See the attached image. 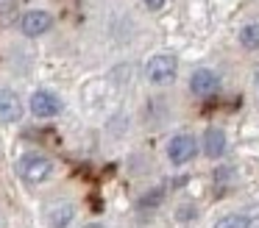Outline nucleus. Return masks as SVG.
<instances>
[{"label":"nucleus","instance_id":"nucleus-1","mask_svg":"<svg viewBox=\"0 0 259 228\" xmlns=\"http://www.w3.org/2000/svg\"><path fill=\"white\" fill-rule=\"evenodd\" d=\"M17 175L23 178L25 184H45L48 178L53 175V161L48 159L39 150H31V153H23L17 161Z\"/></svg>","mask_w":259,"mask_h":228},{"label":"nucleus","instance_id":"nucleus-11","mask_svg":"<svg viewBox=\"0 0 259 228\" xmlns=\"http://www.w3.org/2000/svg\"><path fill=\"white\" fill-rule=\"evenodd\" d=\"M214 228H251V222L245 214H226L214 222Z\"/></svg>","mask_w":259,"mask_h":228},{"label":"nucleus","instance_id":"nucleus-12","mask_svg":"<svg viewBox=\"0 0 259 228\" xmlns=\"http://www.w3.org/2000/svg\"><path fill=\"white\" fill-rule=\"evenodd\" d=\"M159 198H162V189H153V195H145L140 200V206H153V203H159Z\"/></svg>","mask_w":259,"mask_h":228},{"label":"nucleus","instance_id":"nucleus-10","mask_svg":"<svg viewBox=\"0 0 259 228\" xmlns=\"http://www.w3.org/2000/svg\"><path fill=\"white\" fill-rule=\"evenodd\" d=\"M240 44L245 50H259V22H248L240 31Z\"/></svg>","mask_w":259,"mask_h":228},{"label":"nucleus","instance_id":"nucleus-9","mask_svg":"<svg viewBox=\"0 0 259 228\" xmlns=\"http://www.w3.org/2000/svg\"><path fill=\"white\" fill-rule=\"evenodd\" d=\"M73 217H75V206L73 203H59V206H53V209L48 211V220H51L53 228H67L70 222H73Z\"/></svg>","mask_w":259,"mask_h":228},{"label":"nucleus","instance_id":"nucleus-3","mask_svg":"<svg viewBox=\"0 0 259 228\" xmlns=\"http://www.w3.org/2000/svg\"><path fill=\"white\" fill-rule=\"evenodd\" d=\"M195 153H198V139L192 133H179L167 145V159L173 164H187V161L195 159Z\"/></svg>","mask_w":259,"mask_h":228},{"label":"nucleus","instance_id":"nucleus-8","mask_svg":"<svg viewBox=\"0 0 259 228\" xmlns=\"http://www.w3.org/2000/svg\"><path fill=\"white\" fill-rule=\"evenodd\" d=\"M203 153L209 156V159H220V156L226 153V133L223 128H206V133H203Z\"/></svg>","mask_w":259,"mask_h":228},{"label":"nucleus","instance_id":"nucleus-13","mask_svg":"<svg viewBox=\"0 0 259 228\" xmlns=\"http://www.w3.org/2000/svg\"><path fill=\"white\" fill-rule=\"evenodd\" d=\"M142 3H145L151 11H159V9H164V3H167V0H142Z\"/></svg>","mask_w":259,"mask_h":228},{"label":"nucleus","instance_id":"nucleus-5","mask_svg":"<svg viewBox=\"0 0 259 228\" xmlns=\"http://www.w3.org/2000/svg\"><path fill=\"white\" fill-rule=\"evenodd\" d=\"M53 25V17L48 14V11L36 9V11H25L23 20H20V31L25 33V36H42V33H48Z\"/></svg>","mask_w":259,"mask_h":228},{"label":"nucleus","instance_id":"nucleus-7","mask_svg":"<svg viewBox=\"0 0 259 228\" xmlns=\"http://www.w3.org/2000/svg\"><path fill=\"white\" fill-rule=\"evenodd\" d=\"M0 120L3 122L23 120V100L17 98L14 89H0Z\"/></svg>","mask_w":259,"mask_h":228},{"label":"nucleus","instance_id":"nucleus-14","mask_svg":"<svg viewBox=\"0 0 259 228\" xmlns=\"http://www.w3.org/2000/svg\"><path fill=\"white\" fill-rule=\"evenodd\" d=\"M253 83H256V86H259V67H256V70H253Z\"/></svg>","mask_w":259,"mask_h":228},{"label":"nucleus","instance_id":"nucleus-2","mask_svg":"<svg viewBox=\"0 0 259 228\" xmlns=\"http://www.w3.org/2000/svg\"><path fill=\"white\" fill-rule=\"evenodd\" d=\"M176 70H179V59L170 53H156L145 64V75L151 83H170L176 78Z\"/></svg>","mask_w":259,"mask_h":228},{"label":"nucleus","instance_id":"nucleus-4","mask_svg":"<svg viewBox=\"0 0 259 228\" xmlns=\"http://www.w3.org/2000/svg\"><path fill=\"white\" fill-rule=\"evenodd\" d=\"M31 114L34 117H42V120H48V117H56L59 111H62V100H59V95L48 92V89H36L34 95H31Z\"/></svg>","mask_w":259,"mask_h":228},{"label":"nucleus","instance_id":"nucleus-6","mask_svg":"<svg viewBox=\"0 0 259 228\" xmlns=\"http://www.w3.org/2000/svg\"><path fill=\"white\" fill-rule=\"evenodd\" d=\"M220 89V78L218 72L212 70H195L190 78V92L198 95V98H209V95H214Z\"/></svg>","mask_w":259,"mask_h":228},{"label":"nucleus","instance_id":"nucleus-15","mask_svg":"<svg viewBox=\"0 0 259 228\" xmlns=\"http://www.w3.org/2000/svg\"><path fill=\"white\" fill-rule=\"evenodd\" d=\"M84 228H106V225H101V222H90V225H84Z\"/></svg>","mask_w":259,"mask_h":228}]
</instances>
